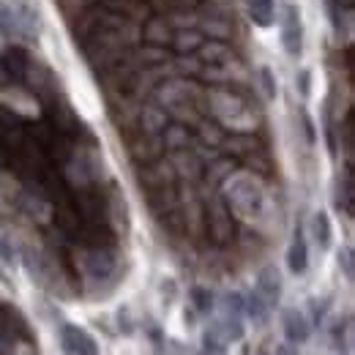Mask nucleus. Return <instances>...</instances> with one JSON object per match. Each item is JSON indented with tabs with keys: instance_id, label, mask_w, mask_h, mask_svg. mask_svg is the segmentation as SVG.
Listing matches in <instances>:
<instances>
[{
	"instance_id": "9",
	"label": "nucleus",
	"mask_w": 355,
	"mask_h": 355,
	"mask_svg": "<svg viewBox=\"0 0 355 355\" xmlns=\"http://www.w3.org/2000/svg\"><path fill=\"white\" fill-rule=\"evenodd\" d=\"M243 6H246L249 17H252V22H254L257 28H270V25H273V19H276V6H273V0H243Z\"/></svg>"
},
{
	"instance_id": "23",
	"label": "nucleus",
	"mask_w": 355,
	"mask_h": 355,
	"mask_svg": "<svg viewBox=\"0 0 355 355\" xmlns=\"http://www.w3.org/2000/svg\"><path fill=\"white\" fill-rule=\"evenodd\" d=\"M339 3H342L345 8H350V6H353V0H339Z\"/></svg>"
},
{
	"instance_id": "18",
	"label": "nucleus",
	"mask_w": 355,
	"mask_h": 355,
	"mask_svg": "<svg viewBox=\"0 0 355 355\" xmlns=\"http://www.w3.org/2000/svg\"><path fill=\"white\" fill-rule=\"evenodd\" d=\"M222 309L227 317H241V311H243V295L241 293H227L222 298Z\"/></svg>"
},
{
	"instance_id": "5",
	"label": "nucleus",
	"mask_w": 355,
	"mask_h": 355,
	"mask_svg": "<svg viewBox=\"0 0 355 355\" xmlns=\"http://www.w3.org/2000/svg\"><path fill=\"white\" fill-rule=\"evenodd\" d=\"M254 293L266 301L270 309L279 304V298H282V276H279L276 266H266L257 273V290Z\"/></svg>"
},
{
	"instance_id": "2",
	"label": "nucleus",
	"mask_w": 355,
	"mask_h": 355,
	"mask_svg": "<svg viewBox=\"0 0 355 355\" xmlns=\"http://www.w3.org/2000/svg\"><path fill=\"white\" fill-rule=\"evenodd\" d=\"M282 46L290 58H301L304 52V22L295 6H284L282 11Z\"/></svg>"
},
{
	"instance_id": "11",
	"label": "nucleus",
	"mask_w": 355,
	"mask_h": 355,
	"mask_svg": "<svg viewBox=\"0 0 355 355\" xmlns=\"http://www.w3.org/2000/svg\"><path fill=\"white\" fill-rule=\"evenodd\" d=\"M145 42L159 44V46L173 42V28H170L167 17H156V19H150V22L145 25Z\"/></svg>"
},
{
	"instance_id": "15",
	"label": "nucleus",
	"mask_w": 355,
	"mask_h": 355,
	"mask_svg": "<svg viewBox=\"0 0 355 355\" xmlns=\"http://www.w3.org/2000/svg\"><path fill=\"white\" fill-rule=\"evenodd\" d=\"M191 304L200 314H211L214 309V293L205 287H191Z\"/></svg>"
},
{
	"instance_id": "6",
	"label": "nucleus",
	"mask_w": 355,
	"mask_h": 355,
	"mask_svg": "<svg viewBox=\"0 0 355 355\" xmlns=\"http://www.w3.org/2000/svg\"><path fill=\"white\" fill-rule=\"evenodd\" d=\"M11 11H14V19H17V31H19V33L33 36V33L39 31L42 14H39V8H36L31 0H17V3L11 6Z\"/></svg>"
},
{
	"instance_id": "3",
	"label": "nucleus",
	"mask_w": 355,
	"mask_h": 355,
	"mask_svg": "<svg viewBox=\"0 0 355 355\" xmlns=\"http://www.w3.org/2000/svg\"><path fill=\"white\" fill-rule=\"evenodd\" d=\"M80 268L88 273L90 279L101 282V279H107V276L115 270V257H112V252H107V249H88V252L80 257Z\"/></svg>"
},
{
	"instance_id": "16",
	"label": "nucleus",
	"mask_w": 355,
	"mask_h": 355,
	"mask_svg": "<svg viewBox=\"0 0 355 355\" xmlns=\"http://www.w3.org/2000/svg\"><path fill=\"white\" fill-rule=\"evenodd\" d=\"M14 33H19L17 31V19H14V11H11L8 3L0 0V36H14Z\"/></svg>"
},
{
	"instance_id": "22",
	"label": "nucleus",
	"mask_w": 355,
	"mask_h": 355,
	"mask_svg": "<svg viewBox=\"0 0 355 355\" xmlns=\"http://www.w3.org/2000/svg\"><path fill=\"white\" fill-rule=\"evenodd\" d=\"M301 118H304V129H306V139H309V142H314V126H311L309 115H301Z\"/></svg>"
},
{
	"instance_id": "12",
	"label": "nucleus",
	"mask_w": 355,
	"mask_h": 355,
	"mask_svg": "<svg viewBox=\"0 0 355 355\" xmlns=\"http://www.w3.org/2000/svg\"><path fill=\"white\" fill-rule=\"evenodd\" d=\"M173 44H175V49L180 55H186V52H191V49H200V46L205 44V39H202V33H197V31H175Z\"/></svg>"
},
{
	"instance_id": "21",
	"label": "nucleus",
	"mask_w": 355,
	"mask_h": 355,
	"mask_svg": "<svg viewBox=\"0 0 355 355\" xmlns=\"http://www.w3.org/2000/svg\"><path fill=\"white\" fill-rule=\"evenodd\" d=\"M295 88L301 90V96H304V98L309 96V90H311V71L309 69H301V71H298V77H295Z\"/></svg>"
},
{
	"instance_id": "8",
	"label": "nucleus",
	"mask_w": 355,
	"mask_h": 355,
	"mask_svg": "<svg viewBox=\"0 0 355 355\" xmlns=\"http://www.w3.org/2000/svg\"><path fill=\"white\" fill-rule=\"evenodd\" d=\"M202 28H205L211 36H216V39H227V36H232L235 22H232V17L227 14V8H214L211 14H202Z\"/></svg>"
},
{
	"instance_id": "7",
	"label": "nucleus",
	"mask_w": 355,
	"mask_h": 355,
	"mask_svg": "<svg viewBox=\"0 0 355 355\" xmlns=\"http://www.w3.org/2000/svg\"><path fill=\"white\" fill-rule=\"evenodd\" d=\"M287 268H290V273H295V276L306 273V268H309V246H306L301 230H295V238H293V243H290V249H287Z\"/></svg>"
},
{
	"instance_id": "17",
	"label": "nucleus",
	"mask_w": 355,
	"mask_h": 355,
	"mask_svg": "<svg viewBox=\"0 0 355 355\" xmlns=\"http://www.w3.org/2000/svg\"><path fill=\"white\" fill-rule=\"evenodd\" d=\"M257 80H260V85H263V93H266L268 101H273L276 96H279V85H276V77H273V71L268 69V66H260V71H257Z\"/></svg>"
},
{
	"instance_id": "1",
	"label": "nucleus",
	"mask_w": 355,
	"mask_h": 355,
	"mask_svg": "<svg viewBox=\"0 0 355 355\" xmlns=\"http://www.w3.org/2000/svg\"><path fill=\"white\" fill-rule=\"evenodd\" d=\"M58 342H60L63 355H98L96 339L90 336L85 328L71 325V322L60 325V331H58Z\"/></svg>"
},
{
	"instance_id": "13",
	"label": "nucleus",
	"mask_w": 355,
	"mask_h": 355,
	"mask_svg": "<svg viewBox=\"0 0 355 355\" xmlns=\"http://www.w3.org/2000/svg\"><path fill=\"white\" fill-rule=\"evenodd\" d=\"M200 55H202V60L205 63H224V60H230L232 58V52H230V46L222 44V42H211V44H202L200 46Z\"/></svg>"
},
{
	"instance_id": "4",
	"label": "nucleus",
	"mask_w": 355,
	"mask_h": 355,
	"mask_svg": "<svg viewBox=\"0 0 355 355\" xmlns=\"http://www.w3.org/2000/svg\"><path fill=\"white\" fill-rule=\"evenodd\" d=\"M282 328H284V339H287L290 345H304V342H309L311 325L304 311L284 309L282 311Z\"/></svg>"
},
{
	"instance_id": "10",
	"label": "nucleus",
	"mask_w": 355,
	"mask_h": 355,
	"mask_svg": "<svg viewBox=\"0 0 355 355\" xmlns=\"http://www.w3.org/2000/svg\"><path fill=\"white\" fill-rule=\"evenodd\" d=\"M311 238L320 249H328L331 246V238H334V230H331V219L325 211H317L311 216Z\"/></svg>"
},
{
	"instance_id": "14",
	"label": "nucleus",
	"mask_w": 355,
	"mask_h": 355,
	"mask_svg": "<svg viewBox=\"0 0 355 355\" xmlns=\"http://www.w3.org/2000/svg\"><path fill=\"white\" fill-rule=\"evenodd\" d=\"M243 311H246L254 322H268V311H270V306H268L257 293H252L249 298H243Z\"/></svg>"
},
{
	"instance_id": "20",
	"label": "nucleus",
	"mask_w": 355,
	"mask_h": 355,
	"mask_svg": "<svg viewBox=\"0 0 355 355\" xmlns=\"http://www.w3.org/2000/svg\"><path fill=\"white\" fill-rule=\"evenodd\" d=\"M336 263H339L342 273H345L347 279H353L355 266H353V249H350V246H345V249H339V252H336Z\"/></svg>"
},
{
	"instance_id": "19",
	"label": "nucleus",
	"mask_w": 355,
	"mask_h": 355,
	"mask_svg": "<svg viewBox=\"0 0 355 355\" xmlns=\"http://www.w3.org/2000/svg\"><path fill=\"white\" fill-rule=\"evenodd\" d=\"M145 118H148V132H159V129L167 126V115L159 107H148L145 110Z\"/></svg>"
}]
</instances>
